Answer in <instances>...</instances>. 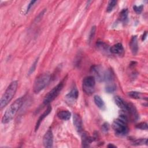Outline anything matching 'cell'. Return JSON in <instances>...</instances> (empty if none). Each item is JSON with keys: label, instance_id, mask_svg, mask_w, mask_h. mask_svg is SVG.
Returning a JSON list of instances; mask_svg holds the SVG:
<instances>
[{"label": "cell", "instance_id": "obj_1", "mask_svg": "<svg viewBox=\"0 0 148 148\" xmlns=\"http://www.w3.org/2000/svg\"><path fill=\"white\" fill-rule=\"evenodd\" d=\"M23 97H21L16 99L6 110L2 118V123L6 124L10 122L16 116V113L23 103Z\"/></svg>", "mask_w": 148, "mask_h": 148}, {"label": "cell", "instance_id": "obj_2", "mask_svg": "<svg viewBox=\"0 0 148 148\" xmlns=\"http://www.w3.org/2000/svg\"><path fill=\"white\" fill-rule=\"evenodd\" d=\"M91 71L94 75V77L99 82L110 81L114 77L112 70L105 69L101 65H94L92 66Z\"/></svg>", "mask_w": 148, "mask_h": 148}, {"label": "cell", "instance_id": "obj_3", "mask_svg": "<svg viewBox=\"0 0 148 148\" xmlns=\"http://www.w3.org/2000/svg\"><path fill=\"white\" fill-rule=\"evenodd\" d=\"M17 87L18 82L17 80L12 82L8 86L0 99L1 109H2L4 107H5L13 99L17 91Z\"/></svg>", "mask_w": 148, "mask_h": 148}, {"label": "cell", "instance_id": "obj_4", "mask_svg": "<svg viewBox=\"0 0 148 148\" xmlns=\"http://www.w3.org/2000/svg\"><path fill=\"white\" fill-rule=\"evenodd\" d=\"M127 123V117L125 115L120 114L117 119L113 121L112 124V128L115 133L119 136L127 135L128 132Z\"/></svg>", "mask_w": 148, "mask_h": 148}, {"label": "cell", "instance_id": "obj_5", "mask_svg": "<svg viewBox=\"0 0 148 148\" xmlns=\"http://www.w3.org/2000/svg\"><path fill=\"white\" fill-rule=\"evenodd\" d=\"M51 79V76L49 72H44L38 75L34 83L33 91L35 93L38 94L47 85Z\"/></svg>", "mask_w": 148, "mask_h": 148}, {"label": "cell", "instance_id": "obj_6", "mask_svg": "<svg viewBox=\"0 0 148 148\" xmlns=\"http://www.w3.org/2000/svg\"><path fill=\"white\" fill-rule=\"evenodd\" d=\"M64 83L63 81L60 82L57 85L54 87L45 97L43 99L44 105H49L51 102L60 93L63 88Z\"/></svg>", "mask_w": 148, "mask_h": 148}, {"label": "cell", "instance_id": "obj_7", "mask_svg": "<svg viewBox=\"0 0 148 148\" xmlns=\"http://www.w3.org/2000/svg\"><path fill=\"white\" fill-rule=\"evenodd\" d=\"M95 85V78L94 76H87L85 77L83 80V90L87 95H91L94 92Z\"/></svg>", "mask_w": 148, "mask_h": 148}, {"label": "cell", "instance_id": "obj_8", "mask_svg": "<svg viewBox=\"0 0 148 148\" xmlns=\"http://www.w3.org/2000/svg\"><path fill=\"white\" fill-rule=\"evenodd\" d=\"M43 144L45 147H51L53 145V135L52 131L48 130L43 138Z\"/></svg>", "mask_w": 148, "mask_h": 148}, {"label": "cell", "instance_id": "obj_9", "mask_svg": "<svg viewBox=\"0 0 148 148\" xmlns=\"http://www.w3.org/2000/svg\"><path fill=\"white\" fill-rule=\"evenodd\" d=\"M73 123L78 133H81L83 131V123L81 117L79 114L75 113L73 116Z\"/></svg>", "mask_w": 148, "mask_h": 148}, {"label": "cell", "instance_id": "obj_10", "mask_svg": "<svg viewBox=\"0 0 148 148\" xmlns=\"http://www.w3.org/2000/svg\"><path fill=\"white\" fill-rule=\"evenodd\" d=\"M51 109H52L51 106L50 105H49L48 106H47V109H46L44 111V112L39 116V119H38V120H37V121H36V124H35V131H36L38 130V128H39V126H40L41 123H42V121L43 120V119H44L46 117H47V116L51 112Z\"/></svg>", "mask_w": 148, "mask_h": 148}, {"label": "cell", "instance_id": "obj_11", "mask_svg": "<svg viewBox=\"0 0 148 148\" xmlns=\"http://www.w3.org/2000/svg\"><path fill=\"white\" fill-rule=\"evenodd\" d=\"M95 138L92 136H88L86 132H83L82 135V142L83 147H88L89 145L95 140Z\"/></svg>", "mask_w": 148, "mask_h": 148}, {"label": "cell", "instance_id": "obj_12", "mask_svg": "<svg viewBox=\"0 0 148 148\" xmlns=\"http://www.w3.org/2000/svg\"><path fill=\"white\" fill-rule=\"evenodd\" d=\"M130 47L132 54L134 55H135L138 50V39L136 35L133 36L131 39V40L130 42Z\"/></svg>", "mask_w": 148, "mask_h": 148}, {"label": "cell", "instance_id": "obj_13", "mask_svg": "<svg viewBox=\"0 0 148 148\" xmlns=\"http://www.w3.org/2000/svg\"><path fill=\"white\" fill-rule=\"evenodd\" d=\"M109 51L114 54H121L124 51V48L121 43H118L113 45L109 49Z\"/></svg>", "mask_w": 148, "mask_h": 148}, {"label": "cell", "instance_id": "obj_14", "mask_svg": "<svg viewBox=\"0 0 148 148\" xmlns=\"http://www.w3.org/2000/svg\"><path fill=\"white\" fill-rule=\"evenodd\" d=\"M127 112H128L131 115V116L135 119L137 120L138 119V113L135 106L131 103H127Z\"/></svg>", "mask_w": 148, "mask_h": 148}, {"label": "cell", "instance_id": "obj_15", "mask_svg": "<svg viewBox=\"0 0 148 148\" xmlns=\"http://www.w3.org/2000/svg\"><path fill=\"white\" fill-rule=\"evenodd\" d=\"M114 102L117 105L119 108L121 109L122 110L126 111L127 107V103H126L120 97L116 96L114 97Z\"/></svg>", "mask_w": 148, "mask_h": 148}, {"label": "cell", "instance_id": "obj_16", "mask_svg": "<svg viewBox=\"0 0 148 148\" xmlns=\"http://www.w3.org/2000/svg\"><path fill=\"white\" fill-rule=\"evenodd\" d=\"M71 112L67 110H61L57 113V117L62 120L67 121L71 118Z\"/></svg>", "mask_w": 148, "mask_h": 148}, {"label": "cell", "instance_id": "obj_17", "mask_svg": "<svg viewBox=\"0 0 148 148\" xmlns=\"http://www.w3.org/2000/svg\"><path fill=\"white\" fill-rule=\"evenodd\" d=\"M79 96V91L76 87L72 88L68 94H66V97L70 99H76Z\"/></svg>", "mask_w": 148, "mask_h": 148}, {"label": "cell", "instance_id": "obj_18", "mask_svg": "<svg viewBox=\"0 0 148 148\" xmlns=\"http://www.w3.org/2000/svg\"><path fill=\"white\" fill-rule=\"evenodd\" d=\"M94 101L95 105L101 109H103L105 108V103L103 99L98 95H95L94 97Z\"/></svg>", "mask_w": 148, "mask_h": 148}, {"label": "cell", "instance_id": "obj_19", "mask_svg": "<svg viewBox=\"0 0 148 148\" xmlns=\"http://www.w3.org/2000/svg\"><path fill=\"white\" fill-rule=\"evenodd\" d=\"M96 46H97V47L100 50V51H102L103 52H105L106 53L108 51H109V46L106 44L105 42H103V41H98L96 43Z\"/></svg>", "mask_w": 148, "mask_h": 148}, {"label": "cell", "instance_id": "obj_20", "mask_svg": "<svg viewBox=\"0 0 148 148\" xmlns=\"http://www.w3.org/2000/svg\"><path fill=\"white\" fill-rule=\"evenodd\" d=\"M128 9H123L121 12L119 14V20L122 21V22H124L127 20V18H128Z\"/></svg>", "mask_w": 148, "mask_h": 148}, {"label": "cell", "instance_id": "obj_21", "mask_svg": "<svg viewBox=\"0 0 148 148\" xmlns=\"http://www.w3.org/2000/svg\"><path fill=\"white\" fill-rule=\"evenodd\" d=\"M147 145V139L146 138L145 139H138L133 141L132 143V145L135 146H138V145Z\"/></svg>", "mask_w": 148, "mask_h": 148}, {"label": "cell", "instance_id": "obj_22", "mask_svg": "<svg viewBox=\"0 0 148 148\" xmlns=\"http://www.w3.org/2000/svg\"><path fill=\"white\" fill-rule=\"evenodd\" d=\"M117 4V1H110L108 3V5L106 8V11L108 12H110L113 10L114 8Z\"/></svg>", "mask_w": 148, "mask_h": 148}, {"label": "cell", "instance_id": "obj_23", "mask_svg": "<svg viewBox=\"0 0 148 148\" xmlns=\"http://www.w3.org/2000/svg\"><path fill=\"white\" fill-rule=\"evenodd\" d=\"M128 95L134 99H139L140 97V93L138 91H130L128 92Z\"/></svg>", "mask_w": 148, "mask_h": 148}, {"label": "cell", "instance_id": "obj_24", "mask_svg": "<svg viewBox=\"0 0 148 148\" xmlns=\"http://www.w3.org/2000/svg\"><path fill=\"white\" fill-rule=\"evenodd\" d=\"M96 26H92L91 28V30L90 31V34H89V36H88V42H91V41L93 39L94 35L95 34V32H96Z\"/></svg>", "mask_w": 148, "mask_h": 148}, {"label": "cell", "instance_id": "obj_25", "mask_svg": "<svg viewBox=\"0 0 148 148\" xmlns=\"http://www.w3.org/2000/svg\"><path fill=\"white\" fill-rule=\"evenodd\" d=\"M116 90L115 84H108L105 87V91L108 93H112Z\"/></svg>", "mask_w": 148, "mask_h": 148}, {"label": "cell", "instance_id": "obj_26", "mask_svg": "<svg viewBox=\"0 0 148 148\" xmlns=\"http://www.w3.org/2000/svg\"><path fill=\"white\" fill-rule=\"evenodd\" d=\"M38 60H39V58L36 59L35 61L34 62V63L32 64L31 66L30 67V68L28 71V75H31V73H32L35 71V70L36 69V65H37V64H38Z\"/></svg>", "mask_w": 148, "mask_h": 148}, {"label": "cell", "instance_id": "obj_27", "mask_svg": "<svg viewBox=\"0 0 148 148\" xmlns=\"http://www.w3.org/2000/svg\"><path fill=\"white\" fill-rule=\"evenodd\" d=\"M136 128L142 130H147V124L145 122H142L136 125Z\"/></svg>", "mask_w": 148, "mask_h": 148}, {"label": "cell", "instance_id": "obj_28", "mask_svg": "<svg viewBox=\"0 0 148 148\" xmlns=\"http://www.w3.org/2000/svg\"><path fill=\"white\" fill-rule=\"evenodd\" d=\"M143 8V5H141L140 6H136V5H134L133 6V9L137 13V14H140L142 12Z\"/></svg>", "mask_w": 148, "mask_h": 148}, {"label": "cell", "instance_id": "obj_29", "mask_svg": "<svg viewBox=\"0 0 148 148\" xmlns=\"http://www.w3.org/2000/svg\"><path fill=\"white\" fill-rule=\"evenodd\" d=\"M109 128V126L108 123H105L104 124H102V131H104V132H107V131H108Z\"/></svg>", "mask_w": 148, "mask_h": 148}, {"label": "cell", "instance_id": "obj_30", "mask_svg": "<svg viewBox=\"0 0 148 148\" xmlns=\"http://www.w3.org/2000/svg\"><path fill=\"white\" fill-rule=\"evenodd\" d=\"M36 2V1H30V2L29 3V4L28 5V6H27V10H26V13H27L29 10L31 9V8H32V6H33V5Z\"/></svg>", "mask_w": 148, "mask_h": 148}, {"label": "cell", "instance_id": "obj_31", "mask_svg": "<svg viewBox=\"0 0 148 148\" xmlns=\"http://www.w3.org/2000/svg\"><path fill=\"white\" fill-rule=\"evenodd\" d=\"M146 36H147V32H145L144 34H143V36H142V40H144L146 39Z\"/></svg>", "mask_w": 148, "mask_h": 148}, {"label": "cell", "instance_id": "obj_32", "mask_svg": "<svg viewBox=\"0 0 148 148\" xmlns=\"http://www.w3.org/2000/svg\"><path fill=\"white\" fill-rule=\"evenodd\" d=\"M107 147H109V148H110V147H113V148L116 147V146L115 145H113V144H111V143H109V144L107 146Z\"/></svg>", "mask_w": 148, "mask_h": 148}]
</instances>
